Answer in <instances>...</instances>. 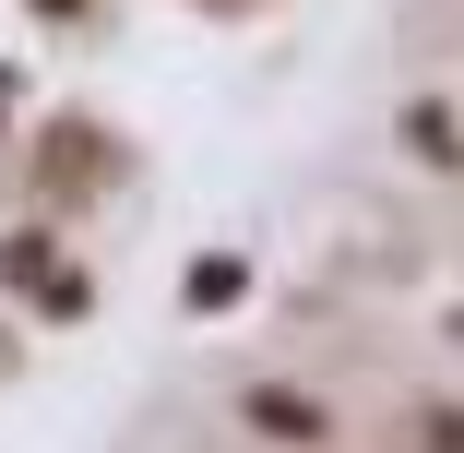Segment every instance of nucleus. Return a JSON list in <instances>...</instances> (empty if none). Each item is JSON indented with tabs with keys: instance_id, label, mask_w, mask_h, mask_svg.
Wrapping results in <instances>:
<instances>
[{
	"instance_id": "nucleus-1",
	"label": "nucleus",
	"mask_w": 464,
	"mask_h": 453,
	"mask_svg": "<svg viewBox=\"0 0 464 453\" xmlns=\"http://www.w3.org/2000/svg\"><path fill=\"white\" fill-rule=\"evenodd\" d=\"M36 13H83V0H36Z\"/></svg>"
}]
</instances>
